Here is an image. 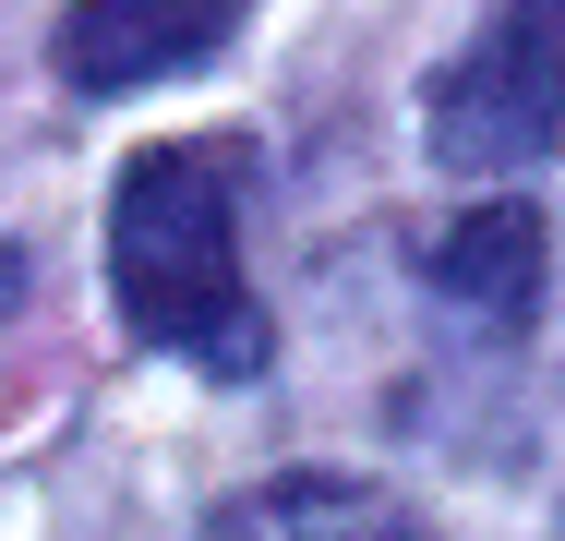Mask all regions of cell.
Listing matches in <instances>:
<instances>
[{
  "instance_id": "cell-1",
  "label": "cell",
  "mask_w": 565,
  "mask_h": 541,
  "mask_svg": "<svg viewBox=\"0 0 565 541\" xmlns=\"http://www.w3.org/2000/svg\"><path fill=\"white\" fill-rule=\"evenodd\" d=\"M241 205H253V157L228 132H169L120 169L109 193V301L145 349L193 361V373H265V301L241 277Z\"/></svg>"
},
{
  "instance_id": "cell-2",
  "label": "cell",
  "mask_w": 565,
  "mask_h": 541,
  "mask_svg": "<svg viewBox=\"0 0 565 541\" xmlns=\"http://www.w3.org/2000/svg\"><path fill=\"white\" fill-rule=\"evenodd\" d=\"M565 145V0H505L434 85V157L469 181L542 169Z\"/></svg>"
},
{
  "instance_id": "cell-4",
  "label": "cell",
  "mask_w": 565,
  "mask_h": 541,
  "mask_svg": "<svg viewBox=\"0 0 565 541\" xmlns=\"http://www.w3.org/2000/svg\"><path fill=\"white\" fill-rule=\"evenodd\" d=\"M205 541H422V518H409L385 481H349V469H277V481L228 494Z\"/></svg>"
},
{
  "instance_id": "cell-5",
  "label": "cell",
  "mask_w": 565,
  "mask_h": 541,
  "mask_svg": "<svg viewBox=\"0 0 565 541\" xmlns=\"http://www.w3.org/2000/svg\"><path fill=\"white\" fill-rule=\"evenodd\" d=\"M434 289H446L457 314H481V325H530V301H542V216L530 205L457 216L446 241H434Z\"/></svg>"
},
{
  "instance_id": "cell-3",
  "label": "cell",
  "mask_w": 565,
  "mask_h": 541,
  "mask_svg": "<svg viewBox=\"0 0 565 541\" xmlns=\"http://www.w3.org/2000/svg\"><path fill=\"white\" fill-rule=\"evenodd\" d=\"M228 24H241V0H73L61 12V73L85 97H132V85L193 73Z\"/></svg>"
}]
</instances>
